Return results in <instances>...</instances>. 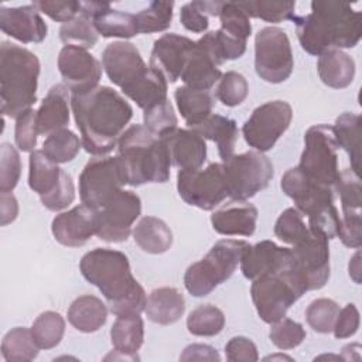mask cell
<instances>
[{
	"instance_id": "28",
	"label": "cell",
	"mask_w": 362,
	"mask_h": 362,
	"mask_svg": "<svg viewBox=\"0 0 362 362\" xmlns=\"http://www.w3.org/2000/svg\"><path fill=\"white\" fill-rule=\"evenodd\" d=\"M317 71L324 85L344 89L355 78V61L341 49H328L318 55Z\"/></svg>"
},
{
	"instance_id": "16",
	"label": "cell",
	"mask_w": 362,
	"mask_h": 362,
	"mask_svg": "<svg viewBox=\"0 0 362 362\" xmlns=\"http://www.w3.org/2000/svg\"><path fill=\"white\" fill-rule=\"evenodd\" d=\"M141 214L140 197L127 189H120L100 209H98L96 236L109 243L126 242L132 226Z\"/></svg>"
},
{
	"instance_id": "24",
	"label": "cell",
	"mask_w": 362,
	"mask_h": 362,
	"mask_svg": "<svg viewBox=\"0 0 362 362\" xmlns=\"http://www.w3.org/2000/svg\"><path fill=\"white\" fill-rule=\"evenodd\" d=\"M257 208L247 201L232 199L211 215L215 232L225 236H252L257 222Z\"/></svg>"
},
{
	"instance_id": "62",
	"label": "cell",
	"mask_w": 362,
	"mask_h": 362,
	"mask_svg": "<svg viewBox=\"0 0 362 362\" xmlns=\"http://www.w3.org/2000/svg\"><path fill=\"white\" fill-rule=\"evenodd\" d=\"M273 358H277V359H288V361H291V358L290 356H286V355H272V356H267V358H264V359H273Z\"/></svg>"
},
{
	"instance_id": "21",
	"label": "cell",
	"mask_w": 362,
	"mask_h": 362,
	"mask_svg": "<svg viewBox=\"0 0 362 362\" xmlns=\"http://www.w3.org/2000/svg\"><path fill=\"white\" fill-rule=\"evenodd\" d=\"M0 28L8 37L23 44H38L45 40L48 27L34 4L0 7Z\"/></svg>"
},
{
	"instance_id": "61",
	"label": "cell",
	"mask_w": 362,
	"mask_h": 362,
	"mask_svg": "<svg viewBox=\"0 0 362 362\" xmlns=\"http://www.w3.org/2000/svg\"><path fill=\"white\" fill-rule=\"evenodd\" d=\"M348 270H349V277L356 284H359L361 283V252L359 250L349 259Z\"/></svg>"
},
{
	"instance_id": "22",
	"label": "cell",
	"mask_w": 362,
	"mask_h": 362,
	"mask_svg": "<svg viewBox=\"0 0 362 362\" xmlns=\"http://www.w3.org/2000/svg\"><path fill=\"white\" fill-rule=\"evenodd\" d=\"M168 148L171 164L184 171L199 170L206 160L205 139L192 129H175L161 137Z\"/></svg>"
},
{
	"instance_id": "32",
	"label": "cell",
	"mask_w": 362,
	"mask_h": 362,
	"mask_svg": "<svg viewBox=\"0 0 362 362\" xmlns=\"http://www.w3.org/2000/svg\"><path fill=\"white\" fill-rule=\"evenodd\" d=\"M133 239L143 252L161 255L171 247L173 232L163 219L143 216L133 229Z\"/></svg>"
},
{
	"instance_id": "34",
	"label": "cell",
	"mask_w": 362,
	"mask_h": 362,
	"mask_svg": "<svg viewBox=\"0 0 362 362\" xmlns=\"http://www.w3.org/2000/svg\"><path fill=\"white\" fill-rule=\"evenodd\" d=\"M28 185L40 197L52 192L62 175V168L57 163L49 160L42 150H34L30 154Z\"/></svg>"
},
{
	"instance_id": "26",
	"label": "cell",
	"mask_w": 362,
	"mask_h": 362,
	"mask_svg": "<svg viewBox=\"0 0 362 362\" xmlns=\"http://www.w3.org/2000/svg\"><path fill=\"white\" fill-rule=\"evenodd\" d=\"M69 89L64 83L54 85L42 99L37 110L38 134L49 136L51 133L65 129L69 123Z\"/></svg>"
},
{
	"instance_id": "33",
	"label": "cell",
	"mask_w": 362,
	"mask_h": 362,
	"mask_svg": "<svg viewBox=\"0 0 362 362\" xmlns=\"http://www.w3.org/2000/svg\"><path fill=\"white\" fill-rule=\"evenodd\" d=\"M361 124L362 119L359 115L352 112H344L335 119L332 126L334 137L342 150L346 151L351 168L359 174L361 167Z\"/></svg>"
},
{
	"instance_id": "40",
	"label": "cell",
	"mask_w": 362,
	"mask_h": 362,
	"mask_svg": "<svg viewBox=\"0 0 362 362\" xmlns=\"http://www.w3.org/2000/svg\"><path fill=\"white\" fill-rule=\"evenodd\" d=\"M225 327V315L221 308L212 304H202L194 308L187 318V328L195 337L218 335Z\"/></svg>"
},
{
	"instance_id": "57",
	"label": "cell",
	"mask_w": 362,
	"mask_h": 362,
	"mask_svg": "<svg viewBox=\"0 0 362 362\" xmlns=\"http://www.w3.org/2000/svg\"><path fill=\"white\" fill-rule=\"evenodd\" d=\"M337 236L348 247L358 249L362 245V218L361 214L341 215Z\"/></svg>"
},
{
	"instance_id": "30",
	"label": "cell",
	"mask_w": 362,
	"mask_h": 362,
	"mask_svg": "<svg viewBox=\"0 0 362 362\" xmlns=\"http://www.w3.org/2000/svg\"><path fill=\"white\" fill-rule=\"evenodd\" d=\"M192 130H195L204 139L216 143L218 153L222 161H226L233 156L239 136L238 124L233 119L214 113Z\"/></svg>"
},
{
	"instance_id": "45",
	"label": "cell",
	"mask_w": 362,
	"mask_h": 362,
	"mask_svg": "<svg viewBox=\"0 0 362 362\" xmlns=\"http://www.w3.org/2000/svg\"><path fill=\"white\" fill-rule=\"evenodd\" d=\"M222 1H191L185 3L180 11V21L191 33H204L209 25V16H218Z\"/></svg>"
},
{
	"instance_id": "51",
	"label": "cell",
	"mask_w": 362,
	"mask_h": 362,
	"mask_svg": "<svg viewBox=\"0 0 362 362\" xmlns=\"http://www.w3.org/2000/svg\"><path fill=\"white\" fill-rule=\"evenodd\" d=\"M270 325L269 338L279 349H293L305 339V329L300 322L291 318L283 317Z\"/></svg>"
},
{
	"instance_id": "8",
	"label": "cell",
	"mask_w": 362,
	"mask_h": 362,
	"mask_svg": "<svg viewBox=\"0 0 362 362\" xmlns=\"http://www.w3.org/2000/svg\"><path fill=\"white\" fill-rule=\"evenodd\" d=\"M250 296L262 321L273 324L286 317L288 308L307 291L291 262L252 280Z\"/></svg>"
},
{
	"instance_id": "56",
	"label": "cell",
	"mask_w": 362,
	"mask_h": 362,
	"mask_svg": "<svg viewBox=\"0 0 362 362\" xmlns=\"http://www.w3.org/2000/svg\"><path fill=\"white\" fill-rule=\"evenodd\" d=\"M225 355L229 362H256L259 359L255 342L246 337H233L225 345Z\"/></svg>"
},
{
	"instance_id": "59",
	"label": "cell",
	"mask_w": 362,
	"mask_h": 362,
	"mask_svg": "<svg viewBox=\"0 0 362 362\" xmlns=\"http://www.w3.org/2000/svg\"><path fill=\"white\" fill-rule=\"evenodd\" d=\"M180 361H221L218 351L206 344H191L180 355Z\"/></svg>"
},
{
	"instance_id": "3",
	"label": "cell",
	"mask_w": 362,
	"mask_h": 362,
	"mask_svg": "<svg viewBox=\"0 0 362 362\" xmlns=\"http://www.w3.org/2000/svg\"><path fill=\"white\" fill-rule=\"evenodd\" d=\"M293 21L301 48L317 57L328 49L354 48L362 34L361 13L345 1H313L311 13L296 14Z\"/></svg>"
},
{
	"instance_id": "25",
	"label": "cell",
	"mask_w": 362,
	"mask_h": 362,
	"mask_svg": "<svg viewBox=\"0 0 362 362\" xmlns=\"http://www.w3.org/2000/svg\"><path fill=\"white\" fill-rule=\"evenodd\" d=\"M291 262V249L276 245L273 240H260L249 245L240 259V270L249 280L263 273L283 267Z\"/></svg>"
},
{
	"instance_id": "17",
	"label": "cell",
	"mask_w": 362,
	"mask_h": 362,
	"mask_svg": "<svg viewBox=\"0 0 362 362\" xmlns=\"http://www.w3.org/2000/svg\"><path fill=\"white\" fill-rule=\"evenodd\" d=\"M291 264L307 291L322 288L329 279L328 239L310 229V233L291 247Z\"/></svg>"
},
{
	"instance_id": "44",
	"label": "cell",
	"mask_w": 362,
	"mask_h": 362,
	"mask_svg": "<svg viewBox=\"0 0 362 362\" xmlns=\"http://www.w3.org/2000/svg\"><path fill=\"white\" fill-rule=\"evenodd\" d=\"M98 35L99 34L96 33L92 20L81 13L59 28V38L65 45H74L85 49L95 47Z\"/></svg>"
},
{
	"instance_id": "37",
	"label": "cell",
	"mask_w": 362,
	"mask_h": 362,
	"mask_svg": "<svg viewBox=\"0 0 362 362\" xmlns=\"http://www.w3.org/2000/svg\"><path fill=\"white\" fill-rule=\"evenodd\" d=\"M38 345L35 344L31 329L16 327L1 339V356L7 362H28L37 358Z\"/></svg>"
},
{
	"instance_id": "53",
	"label": "cell",
	"mask_w": 362,
	"mask_h": 362,
	"mask_svg": "<svg viewBox=\"0 0 362 362\" xmlns=\"http://www.w3.org/2000/svg\"><path fill=\"white\" fill-rule=\"evenodd\" d=\"M38 127H37V110L28 109L16 119L14 140L16 146L21 151H34L37 146Z\"/></svg>"
},
{
	"instance_id": "46",
	"label": "cell",
	"mask_w": 362,
	"mask_h": 362,
	"mask_svg": "<svg viewBox=\"0 0 362 362\" xmlns=\"http://www.w3.org/2000/svg\"><path fill=\"white\" fill-rule=\"evenodd\" d=\"M218 17L221 21V30L223 33L238 40L247 41L252 34L250 17L238 1H222Z\"/></svg>"
},
{
	"instance_id": "55",
	"label": "cell",
	"mask_w": 362,
	"mask_h": 362,
	"mask_svg": "<svg viewBox=\"0 0 362 362\" xmlns=\"http://www.w3.org/2000/svg\"><path fill=\"white\" fill-rule=\"evenodd\" d=\"M38 11L58 23H68L81 13V1H34Z\"/></svg>"
},
{
	"instance_id": "6",
	"label": "cell",
	"mask_w": 362,
	"mask_h": 362,
	"mask_svg": "<svg viewBox=\"0 0 362 362\" xmlns=\"http://www.w3.org/2000/svg\"><path fill=\"white\" fill-rule=\"evenodd\" d=\"M117 151L126 161L129 185L168 181L171 158L167 144L144 124L129 126L117 141Z\"/></svg>"
},
{
	"instance_id": "15",
	"label": "cell",
	"mask_w": 362,
	"mask_h": 362,
	"mask_svg": "<svg viewBox=\"0 0 362 362\" xmlns=\"http://www.w3.org/2000/svg\"><path fill=\"white\" fill-rule=\"evenodd\" d=\"M293 109L286 100H270L257 106L242 126L245 141L256 151L264 153L274 147L276 141L288 129Z\"/></svg>"
},
{
	"instance_id": "27",
	"label": "cell",
	"mask_w": 362,
	"mask_h": 362,
	"mask_svg": "<svg viewBox=\"0 0 362 362\" xmlns=\"http://www.w3.org/2000/svg\"><path fill=\"white\" fill-rule=\"evenodd\" d=\"M144 311L150 321L160 325H171L184 315L185 300L175 287H158L148 294Z\"/></svg>"
},
{
	"instance_id": "7",
	"label": "cell",
	"mask_w": 362,
	"mask_h": 362,
	"mask_svg": "<svg viewBox=\"0 0 362 362\" xmlns=\"http://www.w3.org/2000/svg\"><path fill=\"white\" fill-rule=\"evenodd\" d=\"M280 187L291 198L296 208L308 216V228L325 236L328 240L337 238L339 228V212L334 205V188L322 185L307 177L298 167L287 170Z\"/></svg>"
},
{
	"instance_id": "60",
	"label": "cell",
	"mask_w": 362,
	"mask_h": 362,
	"mask_svg": "<svg viewBox=\"0 0 362 362\" xmlns=\"http://www.w3.org/2000/svg\"><path fill=\"white\" fill-rule=\"evenodd\" d=\"M1 208V226L11 223L18 215V204L11 192H0Z\"/></svg>"
},
{
	"instance_id": "1",
	"label": "cell",
	"mask_w": 362,
	"mask_h": 362,
	"mask_svg": "<svg viewBox=\"0 0 362 362\" xmlns=\"http://www.w3.org/2000/svg\"><path fill=\"white\" fill-rule=\"evenodd\" d=\"M71 107L81 132L82 146L93 156L110 153L133 117L130 103L109 86L72 93Z\"/></svg>"
},
{
	"instance_id": "49",
	"label": "cell",
	"mask_w": 362,
	"mask_h": 362,
	"mask_svg": "<svg viewBox=\"0 0 362 362\" xmlns=\"http://www.w3.org/2000/svg\"><path fill=\"white\" fill-rule=\"evenodd\" d=\"M143 124L160 139L174 132L177 129L178 119L171 102L167 99L143 110Z\"/></svg>"
},
{
	"instance_id": "29",
	"label": "cell",
	"mask_w": 362,
	"mask_h": 362,
	"mask_svg": "<svg viewBox=\"0 0 362 362\" xmlns=\"http://www.w3.org/2000/svg\"><path fill=\"white\" fill-rule=\"evenodd\" d=\"M68 321L79 332L90 334L102 328L107 320L105 303L92 294L76 297L68 308Z\"/></svg>"
},
{
	"instance_id": "4",
	"label": "cell",
	"mask_w": 362,
	"mask_h": 362,
	"mask_svg": "<svg viewBox=\"0 0 362 362\" xmlns=\"http://www.w3.org/2000/svg\"><path fill=\"white\" fill-rule=\"evenodd\" d=\"M102 66L109 81L143 110L168 99L165 78L147 65L129 41L107 44L102 52Z\"/></svg>"
},
{
	"instance_id": "36",
	"label": "cell",
	"mask_w": 362,
	"mask_h": 362,
	"mask_svg": "<svg viewBox=\"0 0 362 362\" xmlns=\"http://www.w3.org/2000/svg\"><path fill=\"white\" fill-rule=\"evenodd\" d=\"M92 24L96 33L105 38L115 37L126 40L139 34L134 14L115 10L112 7L98 13L92 18Z\"/></svg>"
},
{
	"instance_id": "13",
	"label": "cell",
	"mask_w": 362,
	"mask_h": 362,
	"mask_svg": "<svg viewBox=\"0 0 362 362\" xmlns=\"http://www.w3.org/2000/svg\"><path fill=\"white\" fill-rule=\"evenodd\" d=\"M294 68L290 40L279 27H264L255 37V69L269 83L288 79Z\"/></svg>"
},
{
	"instance_id": "10",
	"label": "cell",
	"mask_w": 362,
	"mask_h": 362,
	"mask_svg": "<svg viewBox=\"0 0 362 362\" xmlns=\"http://www.w3.org/2000/svg\"><path fill=\"white\" fill-rule=\"evenodd\" d=\"M126 184H129L126 161L119 154L99 156L90 158L79 175V197L82 204L100 209Z\"/></svg>"
},
{
	"instance_id": "52",
	"label": "cell",
	"mask_w": 362,
	"mask_h": 362,
	"mask_svg": "<svg viewBox=\"0 0 362 362\" xmlns=\"http://www.w3.org/2000/svg\"><path fill=\"white\" fill-rule=\"evenodd\" d=\"M21 160L17 148L10 143L0 147V192H11L20 180Z\"/></svg>"
},
{
	"instance_id": "23",
	"label": "cell",
	"mask_w": 362,
	"mask_h": 362,
	"mask_svg": "<svg viewBox=\"0 0 362 362\" xmlns=\"http://www.w3.org/2000/svg\"><path fill=\"white\" fill-rule=\"evenodd\" d=\"M219 65V61L201 37L198 41H195L180 79L188 88L209 90L222 76Z\"/></svg>"
},
{
	"instance_id": "18",
	"label": "cell",
	"mask_w": 362,
	"mask_h": 362,
	"mask_svg": "<svg viewBox=\"0 0 362 362\" xmlns=\"http://www.w3.org/2000/svg\"><path fill=\"white\" fill-rule=\"evenodd\" d=\"M102 64L85 48L64 45L58 55V71L72 93L95 89L102 78Z\"/></svg>"
},
{
	"instance_id": "12",
	"label": "cell",
	"mask_w": 362,
	"mask_h": 362,
	"mask_svg": "<svg viewBox=\"0 0 362 362\" xmlns=\"http://www.w3.org/2000/svg\"><path fill=\"white\" fill-rule=\"evenodd\" d=\"M311 180L332 187L339 175L338 144L332 126L314 124L304 134V150L297 165Z\"/></svg>"
},
{
	"instance_id": "54",
	"label": "cell",
	"mask_w": 362,
	"mask_h": 362,
	"mask_svg": "<svg viewBox=\"0 0 362 362\" xmlns=\"http://www.w3.org/2000/svg\"><path fill=\"white\" fill-rule=\"evenodd\" d=\"M75 199V185H74V180L72 177L62 170V175H61V181L58 184V187L47 194L40 197L41 204L48 209V211H62L66 206H69Z\"/></svg>"
},
{
	"instance_id": "14",
	"label": "cell",
	"mask_w": 362,
	"mask_h": 362,
	"mask_svg": "<svg viewBox=\"0 0 362 362\" xmlns=\"http://www.w3.org/2000/svg\"><path fill=\"white\" fill-rule=\"evenodd\" d=\"M178 195L188 205L212 211L228 197L222 163H211L205 168L177 174Z\"/></svg>"
},
{
	"instance_id": "47",
	"label": "cell",
	"mask_w": 362,
	"mask_h": 362,
	"mask_svg": "<svg viewBox=\"0 0 362 362\" xmlns=\"http://www.w3.org/2000/svg\"><path fill=\"white\" fill-rule=\"evenodd\" d=\"M310 233L304 215L297 208L284 209L274 223V235L284 243L296 245Z\"/></svg>"
},
{
	"instance_id": "9",
	"label": "cell",
	"mask_w": 362,
	"mask_h": 362,
	"mask_svg": "<svg viewBox=\"0 0 362 362\" xmlns=\"http://www.w3.org/2000/svg\"><path fill=\"white\" fill-rule=\"evenodd\" d=\"M247 246V242L238 239L218 240L201 260L185 270L184 286L187 291L194 297L211 294L233 274Z\"/></svg>"
},
{
	"instance_id": "2",
	"label": "cell",
	"mask_w": 362,
	"mask_h": 362,
	"mask_svg": "<svg viewBox=\"0 0 362 362\" xmlns=\"http://www.w3.org/2000/svg\"><path fill=\"white\" fill-rule=\"evenodd\" d=\"M79 270L83 279L103 294L110 313L116 317L144 311L146 291L132 274L129 259L123 252L96 247L82 256Z\"/></svg>"
},
{
	"instance_id": "41",
	"label": "cell",
	"mask_w": 362,
	"mask_h": 362,
	"mask_svg": "<svg viewBox=\"0 0 362 362\" xmlns=\"http://www.w3.org/2000/svg\"><path fill=\"white\" fill-rule=\"evenodd\" d=\"M173 1H151L146 8L134 14L139 34H151L167 30L173 21Z\"/></svg>"
},
{
	"instance_id": "20",
	"label": "cell",
	"mask_w": 362,
	"mask_h": 362,
	"mask_svg": "<svg viewBox=\"0 0 362 362\" xmlns=\"http://www.w3.org/2000/svg\"><path fill=\"white\" fill-rule=\"evenodd\" d=\"M55 240L68 247L83 246L98 230V209L85 204L58 214L51 223Z\"/></svg>"
},
{
	"instance_id": "31",
	"label": "cell",
	"mask_w": 362,
	"mask_h": 362,
	"mask_svg": "<svg viewBox=\"0 0 362 362\" xmlns=\"http://www.w3.org/2000/svg\"><path fill=\"white\" fill-rule=\"evenodd\" d=\"M175 103L188 127L194 129L212 115L215 99L209 90L178 86L174 92Z\"/></svg>"
},
{
	"instance_id": "39",
	"label": "cell",
	"mask_w": 362,
	"mask_h": 362,
	"mask_svg": "<svg viewBox=\"0 0 362 362\" xmlns=\"http://www.w3.org/2000/svg\"><path fill=\"white\" fill-rule=\"evenodd\" d=\"M81 146L82 141L79 137L65 127L47 136L42 143V151L54 163L64 164L72 161L78 156Z\"/></svg>"
},
{
	"instance_id": "42",
	"label": "cell",
	"mask_w": 362,
	"mask_h": 362,
	"mask_svg": "<svg viewBox=\"0 0 362 362\" xmlns=\"http://www.w3.org/2000/svg\"><path fill=\"white\" fill-rule=\"evenodd\" d=\"M334 189L339 195L342 215L361 214L362 187L359 174H356L352 168L339 171V175L334 184Z\"/></svg>"
},
{
	"instance_id": "19",
	"label": "cell",
	"mask_w": 362,
	"mask_h": 362,
	"mask_svg": "<svg viewBox=\"0 0 362 362\" xmlns=\"http://www.w3.org/2000/svg\"><path fill=\"white\" fill-rule=\"evenodd\" d=\"M194 45L195 41L188 37L177 33L164 34L154 41L150 54V66L158 71L167 82H177L181 78Z\"/></svg>"
},
{
	"instance_id": "5",
	"label": "cell",
	"mask_w": 362,
	"mask_h": 362,
	"mask_svg": "<svg viewBox=\"0 0 362 362\" xmlns=\"http://www.w3.org/2000/svg\"><path fill=\"white\" fill-rule=\"evenodd\" d=\"M40 61L30 49L3 41L0 47L1 113L17 119L37 102Z\"/></svg>"
},
{
	"instance_id": "35",
	"label": "cell",
	"mask_w": 362,
	"mask_h": 362,
	"mask_svg": "<svg viewBox=\"0 0 362 362\" xmlns=\"http://www.w3.org/2000/svg\"><path fill=\"white\" fill-rule=\"evenodd\" d=\"M115 349L136 355L144 341V322L140 314L119 315L110 328Z\"/></svg>"
},
{
	"instance_id": "38",
	"label": "cell",
	"mask_w": 362,
	"mask_h": 362,
	"mask_svg": "<svg viewBox=\"0 0 362 362\" xmlns=\"http://www.w3.org/2000/svg\"><path fill=\"white\" fill-rule=\"evenodd\" d=\"M31 334L40 349L55 348L65 332V320L57 311L41 313L31 325Z\"/></svg>"
},
{
	"instance_id": "50",
	"label": "cell",
	"mask_w": 362,
	"mask_h": 362,
	"mask_svg": "<svg viewBox=\"0 0 362 362\" xmlns=\"http://www.w3.org/2000/svg\"><path fill=\"white\" fill-rule=\"evenodd\" d=\"M249 93V85L246 78L236 72V71H228L222 74L219 79V85L216 88V98L219 102H222L228 107H235L240 105Z\"/></svg>"
},
{
	"instance_id": "43",
	"label": "cell",
	"mask_w": 362,
	"mask_h": 362,
	"mask_svg": "<svg viewBox=\"0 0 362 362\" xmlns=\"http://www.w3.org/2000/svg\"><path fill=\"white\" fill-rule=\"evenodd\" d=\"M249 17L260 18L267 23H281L296 17V1H238Z\"/></svg>"
},
{
	"instance_id": "58",
	"label": "cell",
	"mask_w": 362,
	"mask_h": 362,
	"mask_svg": "<svg viewBox=\"0 0 362 362\" xmlns=\"http://www.w3.org/2000/svg\"><path fill=\"white\" fill-rule=\"evenodd\" d=\"M359 328V311L355 304L349 303L339 310L332 332L337 339L349 338L356 334Z\"/></svg>"
},
{
	"instance_id": "48",
	"label": "cell",
	"mask_w": 362,
	"mask_h": 362,
	"mask_svg": "<svg viewBox=\"0 0 362 362\" xmlns=\"http://www.w3.org/2000/svg\"><path fill=\"white\" fill-rule=\"evenodd\" d=\"M339 313V305L337 301L321 297L311 301L305 310L307 324L318 334L332 332L337 315Z\"/></svg>"
},
{
	"instance_id": "11",
	"label": "cell",
	"mask_w": 362,
	"mask_h": 362,
	"mask_svg": "<svg viewBox=\"0 0 362 362\" xmlns=\"http://www.w3.org/2000/svg\"><path fill=\"white\" fill-rule=\"evenodd\" d=\"M228 197L238 201H247L264 189L274 175L273 164L267 156L252 150L233 154L222 161Z\"/></svg>"
}]
</instances>
